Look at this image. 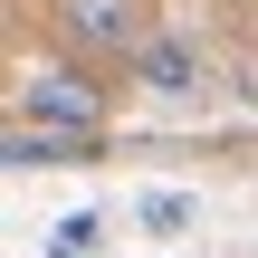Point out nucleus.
<instances>
[{
	"label": "nucleus",
	"instance_id": "6",
	"mask_svg": "<svg viewBox=\"0 0 258 258\" xmlns=\"http://www.w3.org/2000/svg\"><path fill=\"white\" fill-rule=\"evenodd\" d=\"M96 249V220H86V211H77V220H67V230H57V258H86Z\"/></svg>",
	"mask_w": 258,
	"mask_h": 258
},
{
	"label": "nucleus",
	"instance_id": "4",
	"mask_svg": "<svg viewBox=\"0 0 258 258\" xmlns=\"http://www.w3.org/2000/svg\"><path fill=\"white\" fill-rule=\"evenodd\" d=\"M0 153H10L19 172H38V163H67V153H96V144H77V134H48V124H29V115H19Z\"/></svg>",
	"mask_w": 258,
	"mask_h": 258
},
{
	"label": "nucleus",
	"instance_id": "1",
	"mask_svg": "<svg viewBox=\"0 0 258 258\" xmlns=\"http://www.w3.org/2000/svg\"><path fill=\"white\" fill-rule=\"evenodd\" d=\"M105 86H96V67H29V86H19V115L29 124H48V134H77V144H96L105 134Z\"/></svg>",
	"mask_w": 258,
	"mask_h": 258
},
{
	"label": "nucleus",
	"instance_id": "2",
	"mask_svg": "<svg viewBox=\"0 0 258 258\" xmlns=\"http://www.w3.org/2000/svg\"><path fill=\"white\" fill-rule=\"evenodd\" d=\"M57 29H67L86 57H134V48H144V10H134V0H57Z\"/></svg>",
	"mask_w": 258,
	"mask_h": 258
},
{
	"label": "nucleus",
	"instance_id": "3",
	"mask_svg": "<svg viewBox=\"0 0 258 258\" xmlns=\"http://www.w3.org/2000/svg\"><path fill=\"white\" fill-rule=\"evenodd\" d=\"M134 77H144L153 96H191V86H201V57H191L182 38H144V48H134Z\"/></svg>",
	"mask_w": 258,
	"mask_h": 258
},
{
	"label": "nucleus",
	"instance_id": "5",
	"mask_svg": "<svg viewBox=\"0 0 258 258\" xmlns=\"http://www.w3.org/2000/svg\"><path fill=\"white\" fill-rule=\"evenodd\" d=\"M182 220H191L182 191H153V201H144V230H182Z\"/></svg>",
	"mask_w": 258,
	"mask_h": 258
}]
</instances>
